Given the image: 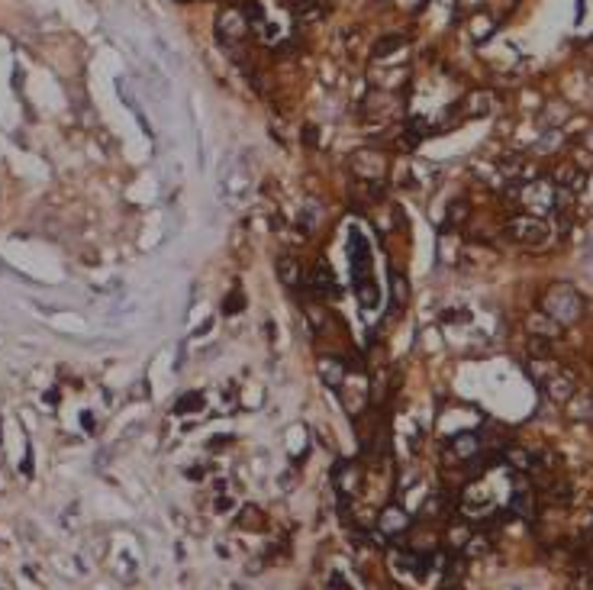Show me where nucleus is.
<instances>
[{
  "mask_svg": "<svg viewBox=\"0 0 593 590\" xmlns=\"http://www.w3.org/2000/svg\"><path fill=\"white\" fill-rule=\"evenodd\" d=\"M542 313H548V316H552L555 323H561V326H571V323L580 320L584 304H580V294H577L571 284H552L548 290H545Z\"/></svg>",
  "mask_w": 593,
  "mask_h": 590,
  "instance_id": "nucleus-1",
  "label": "nucleus"
},
{
  "mask_svg": "<svg viewBox=\"0 0 593 590\" xmlns=\"http://www.w3.org/2000/svg\"><path fill=\"white\" fill-rule=\"evenodd\" d=\"M506 233H510V239H516L519 245H545L552 239L548 219L532 216V213H516V216L506 223Z\"/></svg>",
  "mask_w": 593,
  "mask_h": 590,
  "instance_id": "nucleus-2",
  "label": "nucleus"
},
{
  "mask_svg": "<svg viewBox=\"0 0 593 590\" xmlns=\"http://www.w3.org/2000/svg\"><path fill=\"white\" fill-rule=\"evenodd\" d=\"M249 17H245V10H223L217 20V36L223 39L226 45L229 43H242L245 36H249Z\"/></svg>",
  "mask_w": 593,
  "mask_h": 590,
  "instance_id": "nucleus-3",
  "label": "nucleus"
},
{
  "mask_svg": "<svg viewBox=\"0 0 593 590\" xmlns=\"http://www.w3.org/2000/svg\"><path fill=\"white\" fill-rule=\"evenodd\" d=\"M384 165L387 158L377 149H361V152H355V158H351V171L361 177V181H374V184H381V175H384Z\"/></svg>",
  "mask_w": 593,
  "mask_h": 590,
  "instance_id": "nucleus-4",
  "label": "nucleus"
},
{
  "mask_svg": "<svg viewBox=\"0 0 593 590\" xmlns=\"http://www.w3.org/2000/svg\"><path fill=\"white\" fill-rule=\"evenodd\" d=\"M555 187H564L571 194H580L587 184V168H577V165H558L555 168Z\"/></svg>",
  "mask_w": 593,
  "mask_h": 590,
  "instance_id": "nucleus-5",
  "label": "nucleus"
},
{
  "mask_svg": "<svg viewBox=\"0 0 593 590\" xmlns=\"http://www.w3.org/2000/svg\"><path fill=\"white\" fill-rule=\"evenodd\" d=\"M307 284H309V290L316 294V300H329V297L335 294V278H332V271H329L326 265H316V268L309 271Z\"/></svg>",
  "mask_w": 593,
  "mask_h": 590,
  "instance_id": "nucleus-6",
  "label": "nucleus"
},
{
  "mask_svg": "<svg viewBox=\"0 0 593 590\" xmlns=\"http://www.w3.org/2000/svg\"><path fill=\"white\" fill-rule=\"evenodd\" d=\"M545 394L552 397V400H558V404H568L571 394H574V378L558 368L552 378H545Z\"/></svg>",
  "mask_w": 593,
  "mask_h": 590,
  "instance_id": "nucleus-7",
  "label": "nucleus"
},
{
  "mask_svg": "<svg viewBox=\"0 0 593 590\" xmlns=\"http://www.w3.org/2000/svg\"><path fill=\"white\" fill-rule=\"evenodd\" d=\"M319 378L326 381L329 388H342L345 378H349V364L342 358H319Z\"/></svg>",
  "mask_w": 593,
  "mask_h": 590,
  "instance_id": "nucleus-8",
  "label": "nucleus"
},
{
  "mask_svg": "<svg viewBox=\"0 0 593 590\" xmlns=\"http://www.w3.org/2000/svg\"><path fill=\"white\" fill-rule=\"evenodd\" d=\"M526 329L532 332V336H539V339H558L564 326H561V323H555L548 313L539 310V313H532V316L526 320Z\"/></svg>",
  "mask_w": 593,
  "mask_h": 590,
  "instance_id": "nucleus-9",
  "label": "nucleus"
},
{
  "mask_svg": "<svg viewBox=\"0 0 593 590\" xmlns=\"http://www.w3.org/2000/svg\"><path fill=\"white\" fill-rule=\"evenodd\" d=\"M461 110H464V117H474V119L490 117L493 97H490V94H484V91H474V94H468V97L461 101Z\"/></svg>",
  "mask_w": 593,
  "mask_h": 590,
  "instance_id": "nucleus-10",
  "label": "nucleus"
},
{
  "mask_svg": "<svg viewBox=\"0 0 593 590\" xmlns=\"http://www.w3.org/2000/svg\"><path fill=\"white\" fill-rule=\"evenodd\" d=\"M451 452L461 458V462H471V458L481 455V438L474 432H458V436L451 438Z\"/></svg>",
  "mask_w": 593,
  "mask_h": 590,
  "instance_id": "nucleus-11",
  "label": "nucleus"
},
{
  "mask_svg": "<svg viewBox=\"0 0 593 590\" xmlns=\"http://www.w3.org/2000/svg\"><path fill=\"white\" fill-rule=\"evenodd\" d=\"M568 416H571V420H593V397L590 394H580V397L571 394Z\"/></svg>",
  "mask_w": 593,
  "mask_h": 590,
  "instance_id": "nucleus-12",
  "label": "nucleus"
},
{
  "mask_svg": "<svg viewBox=\"0 0 593 590\" xmlns=\"http://www.w3.org/2000/svg\"><path fill=\"white\" fill-rule=\"evenodd\" d=\"M277 274H281V281H284L287 287H297L300 284V265H297V258H291V255H281L277 258Z\"/></svg>",
  "mask_w": 593,
  "mask_h": 590,
  "instance_id": "nucleus-13",
  "label": "nucleus"
},
{
  "mask_svg": "<svg viewBox=\"0 0 593 590\" xmlns=\"http://www.w3.org/2000/svg\"><path fill=\"white\" fill-rule=\"evenodd\" d=\"M381 529L384 532H403L407 529V513L397 510V506H387L384 516H381Z\"/></svg>",
  "mask_w": 593,
  "mask_h": 590,
  "instance_id": "nucleus-14",
  "label": "nucleus"
},
{
  "mask_svg": "<svg viewBox=\"0 0 593 590\" xmlns=\"http://www.w3.org/2000/svg\"><path fill=\"white\" fill-rule=\"evenodd\" d=\"M468 29H471V36H474L477 43H484L487 36L493 33V20L487 17V13H474V17H471V23H468Z\"/></svg>",
  "mask_w": 593,
  "mask_h": 590,
  "instance_id": "nucleus-15",
  "label": "nucleus"
},
{
  "mask_svg": "<svg viewBox=\"0 0 593 590\" xmlns=\"http://www.w3.org/2000/svg\"><path fill=\"white\" fill-rule=\"evenodd\" d=\"M403 45H407V43H403V36H384V39L371 49V55L381 61V59H387V55H393L397 49H403Z\"/></svg>",
  "mask_w": 593,
  "mask_h": 590,
  "instance_id": "nucleus-16",
  "label": "nucleus"
},
{
  "mask_svg": "<svg viewBox=\"0 0 593 590\" xmlns=\"http://www.w3.org/2000/svg\"><path fill=\"white\" fill-rule=\"evenodd\" d=\"M203 406H207L203 394H200V390H191V394L181 397V404H177V413H200Z\"/></svg>",
  "mask_w": 593,
  "mask_h": 590,
  "instance_id": "nucleus-17",
  "label": "nucleus"
},
{
  "mask_svg": "<svg viewBox=\"0 0 593 590\" xmlns=\"http://www.w3.org/2000/svg\"><path fill=\"white\" fill-rule=\"evenodd\" d=\"M468 219V200H451L448 207V226H461Z\"/></svg>",
  "mask_w": 593,
  "mask_h": 590,
  "instance_id": "nucleus-18",
  "label": "nucleus"
},
{
  "mask_svg": "<svg viewBox=\"0 0 593 590\" xmlns=\"http://www.w3.org/2000/svg\"><path fill=\"white\" fill-rule=\"evenodd\" d=\"M555 149H561V133L558 129H552V133H545L542 139H539V145H535V152H555Z\"/></svg>",
  "mask_w": 593,
  "mask_h": 590,
  "instance_id": "nucleus-19",
  "label": "nucleus"
},
{
  "mask_svg": "<svg viewBox=\"0 0 593 590\" xmlns=\"http://www.w3.org/2000/svg\"><path fill=\"white\" fill-rule=\"evenodd\" d=\"M393 300H397V304H407V278H403V274H397V271H393Z\"/></svg>",
  "mask_w": 593,
  "mask_h": 590,
  "instance_id": "nucleus-20",
  "label": "nucleus"
},
{
  "mask_svg": "<svg viewBox=\"0 0 593 590\" xmlns=\"http://www.w3.org/2000/svg\"><path fill=\"white\" fill-rule=\"evenodd\" d=\"M587 542H593V526H590V529H587Z\"/></svg>",
  "mask_w": 593,
  "mask_h": 590,
  "instance_id": "nucleus-21",
  "label": "nucleus"
}]
</instances>
